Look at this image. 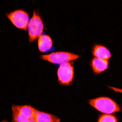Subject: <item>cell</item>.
Here are the masks:
<instances>
[{
	"label": "cell",
	"instance_id": "1",
	"mask_svg": "<svg viewBox=\"0 0 122 122\" xmlns=\"http://www.w3.org/2000/svg\"><path fill=\"white\" fill-rule=\"evenodd\" d=\"M88 103L95 109L104 114H114L121 111L116 102L109 97H98L90 100Z\"/></svg>",
	"mask_w": 122,
	"mask_h": 122
},
{
	"label": "cell",
	"instance_id": "2",
	"mask_svg": "<svg viewBox=\"0 0 122 122\" xmlns=\"http://www.w3.org/2000/svg\"><path fill=\"white\" fill-rule=\"evenodd\" d=\"M12 121L15 122H35L34 112L35 109L29 105H13Z\"/></svg>",
	"mask_w": 122,
	"mask_h": 122
},
{
	"label": "cell",
	"instance_id": "3",
	"mask_svg": "<svg viewBox=\"0 0 122 122\" xmlns=\"http://www.w3.org/2000/svg\"><path fill=\"white\" fill-rule=\"evenodd\" d=\"M44 29L43 20L38 12L34 11L33 15L28 26L29 42H33L36 39L42 36Z\"/></svg>",
	"mask_w": 122,
	"mask_h": 122
},
{
	"label": "cell",
	"instance_id": "4",
	"mask_svg": "<svg viewBox=\"0 0 122 122\" xmlns=\"http://www.w3.org/2000/svg\"><path fill=\"white\" fill-rule=\"evenodd\" d=\"M42 59L54 64H62L71 62L79 57V56L74 53L65 51H58L46 55L40 56Z\"/></svg>",
	"mask_w": 122,
	"mask_h": 122
},
{
	"label": "cell",
	"instance_id": "5",
	"mask_svg": "<svg viewBox=\"0 0 122 122\" xmlns=\"http://www.w3.org/2000/svg\"><path fill=\"white\" fill-rule=\"evenodd\" d=\"M58 82L62 86H70L74 78L73 62H68L61 64L57 70Z\"/></svg>",
	"mask_w": 122,
	"mask_h": 122
},
{
	"label": "cell",
	"instance_id": "6",
	"mask_svg": "<svg viewBox=\"0 0 122 122\" xmlns=\"http://www.w3.org/2000/svg\"><path fill=\"white\" fill-rule=\"evenodd\" d=\"M6 16L16 28L27 30L29 21V15L26 12L23 10H17L9 14H6Z\"/></svg>",
	"mask_w": 122,
	"mask_h": 122
},
{
	"label": "cell",
	"instance_id": "7",
	"mask_svg": "<svg viewBox=\"0 0 122 122\" xmlns=\"http://www.w3.org/2000/svg\"><path fill=\"white\" fill-rule=\"evenodd\" d=\"M90 65L93 73L98 75L103 72L108 68L109 61L108 60L94 57L92 59Z\"/></svg>",
	"mask_w": 122,
	"mask_h": 122
},
{
	"label": "cell",
	"instance_id": "8",
	"mask_svg": "<svg viewBox=\"0 0 122 122\" xmlns=\"http://www.w3.org/2000/svg\"><path fill=\"white\" fill-rule=\"evenodd\" d=\"M34 118L35 122H59L60 118L56 116L48 113L40 112L38 110H34Z\"/></svg>",
	"mask_w": 122,
	"mask_h": 122
},
{
	"label": "cell",
	"instance_id": "9",
	"mask_svg": "<svg viewBox=\"0 0 122 122\" xmlns=\"http://www.w3.org/2000/svg\"><path fill=\"white\" fill-rule=\"evenodd\" d=\"M53 46V40L50 36L42 35L38 40V48L40 52L45 53L50 51Z\"/></svg>",
	"mask_w": 122,
	"mask_h": 122
},
{
	"label": "cell",
	"instance_id": "10",
	"mask_svg": "<svg viewBox=\"0 0 122 122\" xmlns=\"http://www.w3.org/2000/svg\"><path fill=\"white\" fill-rule=\"evenodd\" d=\"M92 54L95 57L102 59L108 60L111 57L109 50L104 46L101 45H95L92 49Z\"/></svg>",
	"mask_w": 122,
	"mask_h": 122
},
{
	"label": "cell",
	"instance_id": "11",
	"mask_svg": "<svg viewBox=\"0 0 122 122\" xmlns=\"http://www.w3.org/2000/svg\"><path fill=\"white\" fill-rule=\"evenodd\" d=\"M98 122H117L118 118L111 114H104L99 117Z\"/></svg>",
	"mask_w": 122,
	"mask_h": 122
}]
</instances>
